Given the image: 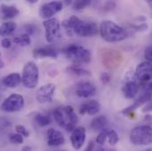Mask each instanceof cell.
I'll return each mask as SVG.
<instances>
[{
    "instance_id": "obj_10",
    "label": "cell",
    "mask_w": 152,
    "mask_h": 151,
    "mask_svg": "<svg viewBox=\"0 0 152 151\" xmlns=\"http://www.w3.org/2000/svg\"><path fill=\"white\" fill-rule=\"evenodd\" d=\"M63 9V3L60 1H50L43 4L39 10V15L41 18L47 20L52 18L55 14L59 12Z\"/></svg>"
},
{
    "instance_id": "obj_22",
    "label": "cell",
    "mask_w": 152,
    "mask_h": 151,
    "mask_svg": "<svg viewBox=\"0 0 152 151\" xmlns=\"http://www.w3.org/2000/svg\"><path fill=\"white\" fill-rule=\"evenodd\" d=\"M17 28V25L13 21H7L3 23L0 26V36L7 37L8 36L12 35Z\"/></svg>"
},
{
    "instance_id": "obj_26",
    "label": "cell",
    "mask_w": 152,
    "mask_h": 151,
    "mask_svg": "<svg viewBox=\"0 0 152 151\" xmlns=\"http://www.w3.org/2000/svg\"><path fill=\"white\" fill-rule=\"evenodd\" d=\"M35 120L36 122L37 123L38 125L42 127H44V126H47L48 125L50 124V119L48 116L46 115H43V114H37L36 117H35Z\"/></svg>"
},
{
    "instance_id": "obj_45",
    "label": "cell",
    "mask_w": 152,
    "mask_h": 151,
    "mask_svg": "<svg viewBox=\"0 0 152 151\" xmlns=\"http://www.w3.org/2000/svg\"><path fill=\"white\" fill-rule=\"evenodd\" d=\"M148 4H149V5H150L151 9L152 10V0H148Z\"/></svg>"
},
{
    "instance_id": "obj_44",
    "label": "cell",
    "mask_w": 152,
    "mask_h": 151,
    "mask_svg": "<svg viewBox=\"0 0 152 151\" xmlns=\"http://www.w3.org/2000/svg\"><path fill=\"white\" fill-rule=\"evenodd\" d=\"M22 150H32V148L29 146H25L22 148Z\"/></svg>"
},
{
    "instance_id": "obj_3",
    "label": "cell",
    "mask_w": 152,
    "mask_h": 151,
    "mask_svg": "<svg viewBox=\"0 0 152 151\" xmlns=\"http://www.w3.org/2000/svg\"><path fill=\"white\" fill-rule=\"evenodd\" d=\"M54 118L57 124L68 132H72L76 127L78 117L72 106L58 107L54 112Z\"/></svg>"
},
{
    "instance_id": "obj_5",
    "label": "cell",
    "mask_w": 152,
    "mask_h": 151,
    "mask_svg": "<svg viewBox=\"0 0 152 151\" xmlns=\"http://www.w3.org/2000/svg\"><path fill=\"white\" fill-rule=\"evenodd\" d=\"M130 142L136 146H147L152 143V127L142 125L134 127L130 133Z\"/></svg>"
},
{
    "instance_id": "obj_2",
    "label": "cell",
    "mask_w": 152,
    "mask_h": 151,
    "mask_svg": "<svg viewBox=\"0 0 152 151\" xmlns=\"http://www.w3.org/2000/svg\"><path fill=\"white\" fill-rule=\"evenodd\" d=\"M99 34L108 42H118L127 37V31L112 20H104L100 24Z\"/></svg>"
},
{
    "instance_id": "obj_6",
    "label": "cell",
    "mask_w": 152,
    "mask_h": 151,
    "mask_svg": "<svg viewBox=\"0 0 152 151\" xmlns=\"http://www.w3.org/2000/svg\"><path fill=\"white\" fill-rule=\"evenodd\" d=\"M39 69L38 66L32 61L28 62L22 70L21 82L23 86L28 89L35 88L38 84Z\"/></svg>"
},
{
    "instance_id": "obj_33",
    "label": "cell",
    "mask_w": 152,
    "mask_h": 151,
    "mask_svg": "<svg viewBox=\"0 0 152 151\" xmlns=\"http://www.w3.org/2000/svg\"><path fill=\"white\" fill-rule=\"evenodd\" d=\"M111 75L108 74V73H102L101 75H100V80L101 82L104 84V85H106L108 84L110 81H111Z\"/></svg>"
},
{
    "instance_id": "obj_14",
    "label": "cell",
    "mask_w": 152,
    "mask_h": 151,
    "mask_svg": "<svg viewBox=\"0 0 152 151\" xmlns=\"http://www.w3.org/2000/svg\"><path fill=\"white\" fill-rule=\"evenodd\" d=\"M152 99V91H147L145 90L134 102L133 104H131L130 106L125 108L124 110H122L120 112V113H122L125 116H130L131 114H134V111L136 110L137 108H139L140 106L143 105L144 104H147L148 102H150Z\"/></svg>"
},
{
    "instance_id": "obj_30",
    "label": "cell",
    "mask_w": 152,
    "mask_h": 151,
    "mask_svg": "<svg viewBox=\"0 0 152 151\" xmlns=\"http://www.w3.org/2000/svg\"><path fill=\"white\" fill-rule=\"evenodd\" d=\"M9 141L14 144H21V143H23V136L18 133H11L9 135Z\"/></svg>"
},
{
    "instance_id": "obj_38",
    "label": "cell",
    "mask_w": 152,
    "mask_h": 151,
    "mask_svg": "<svg viewBox=\"0 0 152 151\" xmlns=\"http://www.w3.org/2000/svg\"><path fill=\"white\" fill-rule=\"evenodd\" d=\"M25 28H26V34L28 35H32L34 34V31H35V28L32 26V25H26L25 26Z\"/></svg>"
},
{
    "instance_id": "obj_37",
    "label": "cell",
    "mask_w": 152,
    "mask_h": 151,
    "mask_svg": "<svg viewBox=\"0 0 152 151\" xmlns=\"http://www.w3.org/2000/svg\"><path fill=\"white\" fill-rule=\"evenodd\" d=\"M152 112V102H148L147 104L144 106V108L142 109V112L143 113H147V112Z\"/></svg>"
},
{
    "instance_id": "obj_17",
    "label": "cell",
    "mask_w": 152,
    "mask_h": 151,
    "mask_svg": "<svg viewBox=\"0 0 152 151\" xmlns=\"http://www.w3.org/2000/svg\"><path fill=\"white\" fill-rule=\"evenodd\" d=\"M65 137L60 131L53 128L47 130V143L50 147H58L65 143Z\"/></svg>"
},
{
    "instance_id": "obj_31",
    "label": "cell",
    "mask_w": 152,
    "mask_h": 151,
    "mask_svg": "<svg viewBox=\"0 0 152 151\" xmlns=\"http://www.w3.org/2000/svg\"><path fill=\"white\" fill-rule=\"evenodd\" d=\"M15 130H16V133L21 134L23 137H28L30 135V133L28 132V130L22 125H16Z\"/></svg>"
},
{
    "instance_id": "obj_21",
    "label": "cell",
    "mask_w": 152,
    "mask_h": 151,
    "mask_svg": "<svg viewBox=\"0 0 152 151\" xmlns=\"http://www.w3.org/2000/svg\"><path fill=\"white\" fill-rule=\"evenodd\" d=\"M0 12L4 19L11 20L15 18L19 15L20 11L15 5H7V4H1L0 5Z\"/></svg>"
},
{
    "instance_id": "obj_39",
    "label": "cell",
    "mask_w": 152,
    "mask_h": 151,
    "mask_svg": "<svg viewBox=\"0 0 152 151\" xmlns=\"http://www.w3.org/2000/svg\"><path fill=\"white\" fill-rule=\"evenodd\" d=\"M114 7H115V4H114V2H113V1H108V2L105 4V5H104V8H105L107 11L113 10Z\"/></svg>"
},
{
    "instance_id": "obj_43",
    "label": "cell",
    "mask_w": 152,
    "mask_h": 151,
    "mask_svg": "<svg viewBox=\"0 0 152 151\" xmlns=\"http://www.w3.org/2000/svg\"><path fill=\"white\" fill-rule=\"evenodd\" d=\"M28 3H29V4H37L39 0H26Z\"/></svg>"
},
{
    "instance_id": "obj_15",
    "label": "cell",
    "mask_w": 152,
    "mask_h": 151,
    "mask_svg": "<svg viewBox=\"0 0 152 151\" xmlns=\"http://www.w3.org/2000/svg\"><path fill=\"white\" fill-rule=\"evenodd\" d=\"M85 140H86V129L84 127L77 126L72 131L70 141L75 150H80L85 143Z\"/></svg>"
},
{
    "instance_id": "obj_28",
    "label": "cell",
    "mask_w": 152,
    "mask_h": 151,
    "mask_svg": "<svg viewBox=\"0 0 152 151\" xmlns=\"http://www.w3.org/2000/svg\"><path fill=\"white\" fill-rule=\"evenodd\" d=\"M107 138H108V129L104 128L103 130H101L100 133L98 134V136L96 138V143L98 145L102 146V145H104L105 143Z\"/></svg>"
},
{
    "instance_id": "obj_42",
    "label": "cell",
    "mask_w": 152,
    "mask_h": 151,
    "mask_svg": "<svg viewBox=\"0 0 152 151\" xmlns=\"http://www.w3.org/2000/svg\"><path fill=\"white\" fill-rule=\"evenodd\" d=\"M4 66V60L2 59V57H1V53H0V69H2L3 67Z\"/></svg>"
},
{
    "instance_id": "obj_8",
    "label": "cell",
    "mask_w": 152,
    "mask_h": 151,
    "mask_svg": "<svg viewBox=\"0 0 152 151\" xmlns=\"http://www.w3.org/2000/svg\"><path fill=\"white\" fill-rule=\"evenodd\" d=\"M142 83L136 78L134 72H128L125 77V83L122 87V92L126 98L132 99L139 92Z\"/></svg>"
},
{
    "instance_id": "obj_13",
    "label": "cell",
    "mask_w": 152,
    "mask_h": 151,
    "mask_svg": "<svg viewBox=\"0 0 152 151\" xmlns=\"http://www.w3.org/2000/svg\"><path fill=\"white\" fill-rule=\"evenodd\" d=\"M101 60L106 67L115 68L119 65L121 56L118 51L113 50H104L101 53Z\"/></svg>"
},
{
    "instance_id": "obj_40",
    "label": "cell",
    "mask_w": 152,
    "mask_h": 151,
    "mask_svg": "<svg viewBox=\"0 0 152 151\" xmlns=\"http://www.w3.org/2000/svg\"><path fill=\"white\" fill-rule=\"evenodd\" d=\"M144 120L145 121H147V122H152V116L151 115H149V114H147V115H145V117H144Z\"/></svg>"
},
{
    "instance_id": "obj_9",
    "label": "cell",
    "mask_w": 152,
    "mask_h": 151,
    "mask_svg": "<svg viewBox=\"0 0 152 151\" xmlns=\"http://www.w3.org/2000/svg\"><path fill=\"white\" fill-rule=\"evenodd\" d=\"M24 98L19 94L10 95L1 104V110L5 112H20L24 107Z\"/></svg>"
},
{
    "instance_id": "obj_20",
    "label": "cell",
    "mask_w": 152,
    "mask_h": 151,
    "mask_svg": "<svg viewBox=\"0 0 152 151\" xmlns=\"http://www.w3.org/2000/svg\"><path fill=\"white\" fill-rule=\"evenodd\" d=\"M33 57L36 58H58V52L50 47L37 48V49H35L33 50Z\"/></svg>"
},
{
    "instance_id": "obj_18",
    "label": "cell",
    "mask_w": 152,
    "mask_h": 151,
    "mask_svg": "<svg viewBox=\"0 0 152 151\" xmlns=\"http://www.w3.org/2000/svg\"><path fill=\"white\" fill-rule=\"evenodd\" d=\"M101 110V104H99V102L96 101V100H90L85 104H83L79 110V112L81 115L88 113L90 116L96 115Z\"/></svg>"
},
{
    "instance_id": "obj_7",
    "label": "cell",
    "mask_w": 152,
    "mask_h": 151,
    "mask_svg": "<svg viewBox=\"0 0 152 151\" xmlns=\"http://www.w3.org/2000/svg\"><path fill=\"white\" fill-rule=\"evenodd\" d=\"M46 41L50 43L58 42L61 38V22L57 18H50L42 23Z\"/></svg>"
},
{
    "instance_id": "obj_1",
    "label": "cell",
    "mask_w": 152,
    "mask_h": 151,
    "mask_svg": "<svg viewBox=\"0 0 152 151\" xmlns=\"http://www.w3.org/2000/svg\"><path fill=\"white\" fill-rule=\"evenodd\" d=\"M61 25L69 33L70 36L75 34L79 37L94 36L99 32V28L96 23L82 21L75 15L63 20Z\"/></svg>"
},
{
    "instance_id": "obj_27",
    "label": "cell",
    "mask_w": 152,
    "mask_h": 151,
    "mask_svg": "<svg viewBox=\"0 0 152 151\" xmlns=\"http://www.w3.org/2000/svg\"><path fill=\"white\" fill-rule=\"evenodd\" d=\"M91 3V0H75L74 2V8L75 10L80 11L86 8L88 5H89Z\"/></svg>"
},
{
    "instance_id": "obj_12",
    "label": "cell",
    "mask_w": 152,
    "mask_h": 151,
    "mask_svg": "<svg viewBox=\"0 0 152 151\" xmlns=\"http://www.w3.org/2000/svg\"><path fill=\"white\" fill-rule=\"evenodd\" d=\"M134 74L142 84L151 81L152 80V63L147 60L142 62L137 66Z\"/></svg>"
},
{
    "instance_id": "obj_35",
    "label": "cell",
    "mask_w": 152,
    "mask_h": 151,
    "mask_svg": "<svg viewBox=\"0 0 152 151\" xmlns=\"http://www.w3.org/2000/svg\"><path fill=\"white\" fill-rule=\"evenodd\" d=\"M1 46H2V48H4V49H9V48L12 46V42H11V40L8 39V38L4 37L2 41H1Z\"/></svg>"
},
{
    "instance_id": "obj_19",
    "label": "cell",
    "mask_w": 152,
    "mask_h": 151,
    "mask_svg": "<svg viewBox=\"0 0 152 151\" xmlns=\"http://www.w3.org/2000/svg\"><path fill=\"white\" fill-rule=\"evenodd\" d=\"M2 83L4 87L10 88H17L21 82V76L18 73H12L8 75L4 76L2 80Z\"/></svg>"
},
{
    "instance_id": "obj_25",
    "label": "cell",
    "mask_w": 152,
    "mask_h": 151,
    "mask_svg": "<svg viewBox=\"0 0 152 151\" xmlns=\"http://www.w3.org/2000/svg\"><path fill=\"white\" fill-rule=\"evenodd\" d=\"M12 42L20 46L25 47V46H28L31 43V38L29 37V35L28 34H23L20 35L19 36H16L12 39Z\"/></svg>"
},
{
    "instance_id": "obj_23",
    "label": "cell",
    "mask_w": 152,
    "mask_h": 151,
    "mask_svg": "<svg viewBox=\"0 0 152 151\" xmlns=\"http://www.w3.org/2000/svg\"><path fill=\"white\" fill-rule=\"evenodd\" d=\"M107 119L104 116H99L94 118L90 123V127L94 131H101L104 128Z\"/></svg>"
},
{
    "instance_id": "obj_29",
    "label": "cell",
    "mask_w": 152,
    "mask_h": 151,
    "mask_svg": "<svg viewBox=\"0 0 152 151\" xmlns=\"http://www.w3.org/2000/svg\"><path fill=\"white\" fill-rule=\"evenodd\" d=\"M109 143L112 146H115L118 142V135L114 130H108V138Z\"/></svg>"
},
{
    "instance_id": "obj_41",
    "label": "cell",
    "mask_w": 152,
    "mask_h": 151,
    "mask_svg": "<svg viewBox=\"0 0 152 151\" xmlns=\"http://www.w3.org/2000/svg\"><path fill=\"white\" fill-rule=\"evenodd\" d=\"M93 149H94V143H93V142H90L88 148L86 149V150H92Z\"/></svg>"
},
{
    "instance_id": "obj_34",
    "label": "cell",
    "mask_w": 152,
    "mask_h": 151,
    "mask_svg": "<svg viewBox=\"0 0 152 151\" xmlns=\"http://www.w3.org/2000/svg\"><path fill=\"white\" fill-rule=\"evenodd\" d=\"M144 58H146L147 61H150L152 63V45L151 46H148L146 49H145V51H144Z\"/></svg>"
},
{
    "instance_id": "obj_36",
    "label": "cell",
    "mask_w": 152,
    "mask_h": 151,
    "mask_svg": "<svg viewBox=\"0 0 152 151\" xmlns=\"http://www.w3.org/2000/svg\"><path fill=\"white\" fill-rule=\"evenodd\" d=\"M148 28H149V26H148L147 23H142V24L134 27V28H135L136 31H145V30L148 29Z\"/></svg>"
},
{
    "instance_id": "obj_11",
    "label": "cell",
    "mask_w": 152,
    "mask_h": 151,
    "mask_svg": "<svg viewBox=\"0 0 152 151\" xmlns=\"http://www.w3.org/2000/svg\"><path fill=\"white\" fill-rule=\"evenodd\" d=\"M56 91V85L53 83H48L38 88L36 93V98L40 104L50 103L53 100V96Z\"/></svg>"
},
{
    "instance_id": "obj_32",
    "label": "cell",
    "mask_w": 152,
    "mask_h": 151,
    "mask_svg": "<svg viewBox=\"0 0 152 151\" xmlns=\"http://www.w3.org/2000/svg\"><path fill=\"white\" fill-rule=\"evenodd\" d=\"M11 125H12V123L8 118L4 117H0V130H4Z\"/></svg>"
},
{
    "instance_id": "obj_16",
    "label": "cell",
    "mask_w": 152,
    "mask_h": 151,
    "mask_svg": "<svg viewBox=\"0 0 152 151\" xmlns=\"http://www.w3.org/2000/svg\"><path fill=\"white\" fill-rule=\"evenodd\" d=\"M96 93V87L89 81H82L77 85L75 89L76 96L82 98H88L95 96Z\"/></svg>"
},
{
    "instance_id": "obj_4",
    "label": "cell",
    "mask_w": 152,
    "mask_h": 151,
    "mask_svg": "<svg viewBox=\"0 0 152 151\" xmlns=\"http://www.w3.org/2000/svg\"><path fill=\"white\" fill-rule=\"evenodd\" d=\"M65 56L76 64H88L91 61V52L85 47L72 43L63 50Z\"/></svg>"
},
{
    "instance_id": "obj_24",
    "label": "cell",
    "mask_w": 152,
    "mask_h": 151,
    "mask_svg": "<svg viewBox=\"0 0 152 151\" xmlns=\"http://www.w3.org/2000/svg\"><path fill=\"white\" fill-rule=\"evenodd\" d=\"M66 71L68 73H70L71 74L76 76H89L91 74L89 71H88L80 66H72L68 67L66 69Z\"/></svg>"
}]
</instances>
